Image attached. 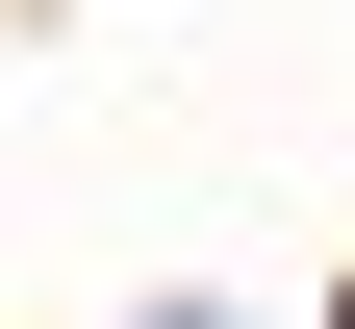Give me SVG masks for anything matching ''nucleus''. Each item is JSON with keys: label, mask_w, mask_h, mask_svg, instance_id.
<instances>
[{"label": "nucleus", "mask_w": 355, "mask_h": 329, "mask_svg": "<svg viewBox=\"0 0 355 329\" xmlns=\"http://www.w3.org/2000/svg\"><path fill=\"white\" fill-rule=\"evenodd\" d=\"M153 329H203V304H153Z\"/></svg>", "instance_id": "1"}]
</instances>
